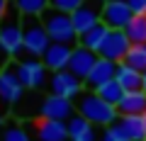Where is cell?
<instances>
[{"label":"cell","mask_w":146,"mask_h":141,"mask_svg":"<svg viewBox=\"0 0 146 141\" xmlns=\"http://www.w3.org/2000/svg\"><path fill=\"white\" fill-rule=\"evenodd\" d=\"M7 7H10V0H0V20L7 15Z\"/></svg>","instance_id":"29"},{"label":"cell","mask_w":146,"mask_h":141,"mask_svg":"<svg viewBox=\"0 0 146 141\" xmlns=\"http://www.w3.org/2000/svg\"><path fill=\"white\" fill-rule=\"evenodd\" d=\"M93 93H98L100 97H102L105 102H110L112 107H117V105L122 102V97H124V90H122V85L117 83V80H110V83L100 85V88L93 90Z\"/></svg>","instance_id":"22"},{"label":"cell","mask_w":146,"mask_h":141,"mask_svg":"<svg viewBox=\"0 0 146 141\" xmlns=\"http://www.w3.org/2000/svg\"><path fill=\"white\" fill-rule=\"evenodd\" d=\"M42 119H56V122H68L76 112L73 107V100L58 97V95H49L46 100L42 102Z\"/></svg>","instance_id":"11"},{"label":"cell","mask_w":146,"mask_h":141,"mask_svg":"<svg viewBox=\"0 0 146 141\" xmlns=\"http://www.w3.org/2000/svg\"><path fill=\"white\" fill-rule=\"evenodd\" d=\"M144 93H146V73H144Z\"/></svg>","instance_id":"32"},{"label":"cell","mask_w":146,"mask_h":141,"mask_svg":"<svg viewBox=\"0 0 146 141\" xmlns=\"http://www.w3.org/2000/svg\"><path fill=\"white\" fill-rule=\"evenodd\" d=\"M44 29H46L49 39L56 44H68V46H76L78 42V32L73 27V20L68 12H61V10H54V7H46V10L39 15Z\"/></svg>","instance_id":"2"},{"label":"cell","mask_w":146,"mask_h":141,"mask_svg":"<svg viewBox=\"0 0 146 141\" xmlns=\"http://www.w3.org/2000/svg\"><path fill=\"white\" fill-rule=\"evenodd\" d=\"M131 20H134V12L127 5V0H110V3L102 5V24L107 29L124 32Z\"/></svg>","instance_id":"6"},{"label":"cell","mask_w":146,"mask_h":141,"mask_svg":"<svg viewBox=\"0 0 146 141\" xmlns=\"http://www.w3.org/2000/svg\"><path fill=\"white\" fill-rule=\"evenodd\" d=\"M22 34H25V51L29 58H42L44 51L51 46V39L39 17H22Z\"/></svg>","instance_id":"4"},{"label":"cell","mask_w":146,"mask_h":141,"mask_svg":"<svg viewBox=\"0 0 146 141\" xmlns=\"http://www.w3.org/2000/svg\"><path fill=\"white\" fill-rule=\"evenodd\" d=\"M117 129L122 131L127 141H146V119L144 115H119L117 117Z\"/></svg>","instance_id":"15"},{"label":"cell","mask_w":146,"mask_h":141,"mask_svg":"<svg viewBox=\"0 0 146 141\" xmlns=\"http://www.w3.org/2000/svg\"><path fill=\"white\" fill-rule=\"evenodd\" d=\"M107 34H110V29L102 24V22H100V24L90 27L88 32H83V34L78 37V46H85V49H90V51L98 54L100 46H102V42L107 39Z\"/></svg>","instance_id":"20"},{"label":"cell","mask_w":146,"mask_h":141,"mask_svg":"<svg viewBox=\"0 0 146 141\" xmlns=\"http://www.w3.org/2000/svg\"><path fill=\"white\" fill-rule=\"evenodd\" d=\"M127 5L131 7L134 15H146V0H127Z\"/></svg>","instance_id":"28"},{"label":"cell","mask_w":146,"mask_h":141,"mask_svg":"<svg viewBox=\"0 0 146 141\" xmlns=\"http://www.w3.org/2000/svg\"><path fill=\"white\" fill-rule=\"evenodd\" d=\"M115 80L122 85V90H124V93H136V90H144V73L134 71V68L127 66L124 61L117 63V75H115Z\"/></svg>","instance_id":"18"},{"label":"cell","mask_w":146,"mask_h":141,"mask_svg":"<svg viewBox=\"0 0 146 141\" xmlns=\"http://www.w3.org/2000/svg\"><path fill=\"white\" fill-rule=\"evenodd\" d=\"M144 119H146V115H144Z\"/></svg>","instance_id":"34"},{"label":"cell","mask_w":146,"mask_h":141,"mask_svg":"<svg viewBox=\"0 0 146 141\" xmlns=\"http://www.w3.org/2000/svg\"><path fill=\"white\" fill-rule=\"evenodd\" d=\"M98 58H100V56H98L95 51H90V49H85V46H76L66 71H71L76 78H80V80L85 83V78L90 75V71H93L95 63H98Z\"/></svg>","instance_id":"12"},{"label":"cell","mask_w":146,"mask_h":141,"mask_svg":"<svg viewBox=\"0 0 146 141\" xmlns=\"http://www.w3.org/2000/svg\"><path fill=\"white\" fill-rule=\"evenodd\" d=\"M83 80L76 78L71 71H58V73L51 75V95H58V97H66V100H76L80 93H83Z\"/></svg>","instance_id":"10"},{"label":"cell","mask_w":146,"mask_h":141,"mask_svg":"<svg viewBox=\"0 0 146 141\" xmlns=\"http://www.w3.org/2000/svg\"><path fill=\"white\" fill-rule=\"evenodd\" d=\"M115 75H117V63L107 61V58H98L95 68L90 71L88 78H85V85H88L90 90H98L100 85L110 83V80H115Z\"/></svg>","instance_id":"16"},{"label":"cell","mask_w":146,"mask_h":141,"mask_svg":"<svg viewBox=\"0 0 146 141\" xmlns=\"http://www.w3.org/2000/svg\"><path fill=\"white\" fill-rule=\"evenodd\" d=\"M119 115H146V93L136 90V93H124L122 102L117 105Z\"/></svg>","instance_id":"19"},{"label":"cell","mask_w":146,"mask_h":141,"mask_svg":"<svg viewBox=\"0 0 146 141\" xmlns=\"http://www.w3.org/2000/svg\"><path fill=\"white\" fill-rule=\"evenodd\" d=\"M17 75H20L22 85L27 90H36L42 88L44 80H46V66L42 63V58H20L15 63Z\"/></svg>","instance_id":"7"},{"label":"cell","mask_w":146,"mask_h":141,"mask_svg":"<svg viewBox=\"0 0 146 141\" xmlns=\"http://www.w3.org/2000/svg\"><path fill=\"white\" fill-rule=\"evenodd\" d=\"M0 44L5 49L7 58H17L25 51V34H22V15L17 12V7L12 5L7 7V15L0 20Z\"/></svg>","instance_id":"3"},{"label":"cell","mask_w":146,"mask_h":141,"mask_svg":"<svg viewBox=\"0 0 146 141\" xmlns=\"http://www.w3.org/2000/svg\"><path fill=\"white\" fill-rule=\"evenodd\" d=\"M100 141H127V139L122 136V131L117 129V124H110V126H105V131H102V136H100Z\"/></svg>","instance_id":"27"},{"label":"cell","mask_w":146,"mask_h":141,"mask_svg":"<svg viewBox=\"0 0 146 141\" xmlns=\"http://www.w3.org/2000/svg\"><path fill=\"white\" fill-rule=\"evenodd\" d=\"M73 49H76V46L51 42V46H49L46 51H44V56H42V63L46 66V71H54V73L66 71L68 61H71V56H73Z\"/></svg>","instance_id":"13"},{"label":"cell","mask_w":146,"mask_h":141,"mask_svg":"<svg viewBox=\"0 0 146 141\" xmlns=\"http://www.w3.org/2000/svg\"><path fill=\"white\" fill-rule=\"evenodd\" d=\"M34 141H68V126L66 122L56 119H39L32 124Z\"/></svg>","instance_id":"14"},{"label":"cell","mask_w":146,"mask_h":141,"mask_svg":"<svg viewBox=\"0 0 146 141\" xmlns=\"http://www.w3.org/2000/svg\"><path fill=\"white\" fill-rule=\"evenodd\" d=\"M3 124H5V117H3V112H0V126H3Z\"/></svg>","instance_id":"31"},{"label":"cell","mask_w":146,"mask_h":141,"mask_svg":"<svg viewBox=\"0 0 146 141\" xmlns=\"http://www.w3.org/2000/svg\"><path fill=\"white\" fill-rule=\"evenodd\" d=\"M5 61H7V54H5V49H3V44H0V71H3V68L7 66Z\"/></svg>","instance_id":"30"},{"label":"cell","mask_w":146,"mask_h":141,"mask_svg":"<svg viewBox=\"0 0 146 141\" xmlns=\"http://www.w3.org/2000/svg\"><path fill=\"white\" fill-rule=\"evenodd\" d=\"M68 126V141H98V131H95V124H90L85 117L73 115L71 119L66 122Z\"/></svg>","instance_id":"17"},{"label":"cell","mask_w":146,"mask_h":141,"mask_svg":"<svg viewBox=\"0 0 146 141\" xmlns=\"http://www.w3.org/2000/svg\"><path fill=\"white\" fill-rule=\"evenodd\" d=\"M85 0H49V7H54V10H61V12H68V15H73V12L78 10L80 5H83Z\"/></svg>","instance_id":"26"},{"label":"cell","mask_w":146,"mask_h":141,"mask_svg":"<svg viewBox=\"0 0 146 141\" xmlns=\"http://www.w3.org/2000/svg\"><path fill=\"white\" fill-rule=\"evenodd\" d=\"M124 63L131 66L134 71H139V73H146V44H131Z\"/></svg>","instance_id":"24"},{"label":"cell","mask_w":146,"mask_h":141,"mask_svg":"<svg viewBox=\"0 0 146 141\" xmlns=\"http://www.w3.org/2000/svg\"><path fill=\"white\" fill-rule=\"evenodd\" d=\"M0 141H32V136L17 122H5L0 126Z\"/></svg>","instance_id":"25"},{"label":"cell","mask_w":146,"mask_h":141,"mask_svg":"<svg viewBox=\"0 0 146 141\" xmlns=\"http://www.w3.org/2000/svg\"><path fill=\"white\" fill-rule=\"evenodd\" d=\"M12 5L22 17H39L49 7V0H12Z\"/></svg>","instance_id":"21"},{"label":"cell","mask_w":146,"mask_h":141,"mask_svg":"<svg viewBox=\"0 0 146 141\" xmlns=\"http://www.w3.org/2000/svg\"><path fill=\"white\" fill-rule=\"evenodd\" d=\"M124 32L131 44H146V15H134V20Z\"/></svg>","instance_id":"23"},{"label":"cell","mask_w":146,"mask_h":141,"mask_svg":"<svg viewBox=\"0 0 146 141\" xmlns=\"http://www.w3.org/2000/svg\"><path fill=\"white\" fill-rule=\"evenodd\" d=\"M22 93H25V85H22L20 75H17L15 63H7L0 71V102L12 105L22 97Z\"/></svg>","instance_id":"9"},{"label":"cell","mask_w":146,"mask_h":141,"mask_svg":"<svg viewBox=\"0 0 146 141\" xmlns=\"http://www.w3.org/2000/svg\"><path fill=\"white\" fill-rule=\"evenodd\" d=\"M102 5H105V3H100V0H85L83 5L71 15L78 37L83 34V32H88L90 27H95V24L102 22Z\"/></svg>","instance_id":"8"},{"label":"cell","mask_w":146,"mask_h":141,"mask_svg":"<svg viewBox=\"0 0 146 141\" xmlns=\"http://www.w3.org/2000/svg\"><path fill=\"white\" fill-rule=\"evenodd\" d=\"M100 3H110V0H100Z\"/></svg>","instance_id":"33"},{"label":"cell","mask_w":146,"mask_h":141,"mask_svg":"<svg viewBox=\"0 0 146 141\" xmlns=\"http://www.w3.org/2000/svg\"><path fill=\"white\" fill-rule=\"evenodd\" d=\"M76 112H78L80 117H85V119L90 122V124L95 126H110L115 124L117 117H119V112H117V107H112L110 102H105L102 97H100L98 93H80L78 97H76Z\"/></svg>","instance_id":"1"},{"label":"cell","mask_w":146,"mask_h":141,"mask_svg":"<svg viewBox=\"0 0 146 141\" xmlns=\"http://www.w3.org/2000/svg\"><path fill=\"white\" fill-rule=\"evenodd\" d=\"M129 49H131V42H129V37H127V32L110 29V34L102 42L98 56L107 58V61H112V63H122L127 58V54H129Z\"/></svg>","instance_id":"5"}]
</instances>
